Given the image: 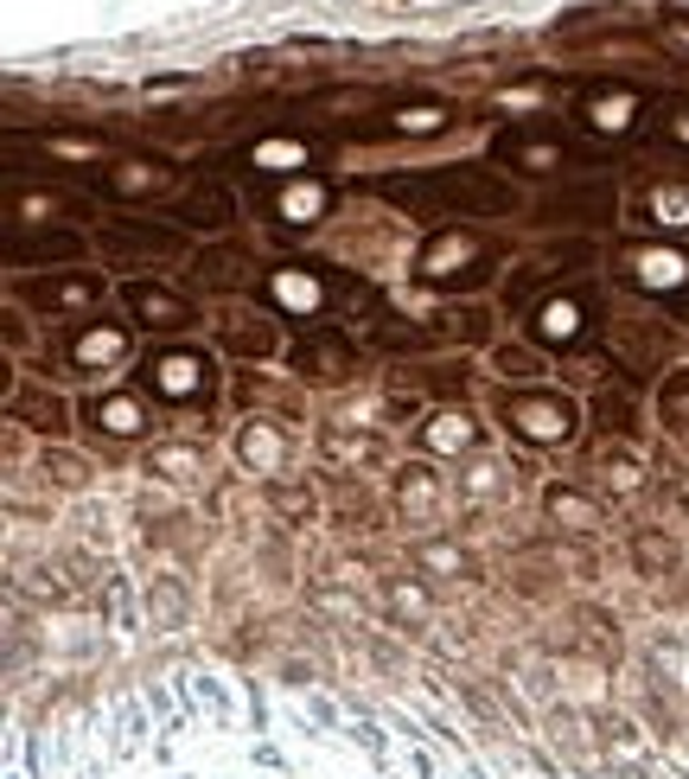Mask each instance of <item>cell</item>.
<instances>
[{
	"label": "cell",
	"mask_w": 689,
	"mask_h": 779,
	"mask_svg": "<svg viewBox=\"0 0 689 779\" xmlns=\"http://www.w3.org/2000/svg\"><path fill=\"white\" fill-rule=\"evenodd\" d=\"M536 217H549V224H581V231H612V217H619V199H612V185H561L549 192V205H536Z\"/></svg>",
	"instance_id": "cell-7"
},
{
	"label": "cell",
	"mask_w": 689,
	"mask_h": 779,
	"mask_svg": "<svg viewBox=\"0 0 689 779\" xmlns=\"http://www.w3.org/2000/svg\"><path fill=\"white\" fill-rule=\"evenodd\" d=\"M275 345H281V333L268 313H236L224 326V352H236V358H268Z\"/></svg>",
	"instance_id": "cell-14"
},
{
	"label": "cell",
	"mask_w": 689,
	"mask_h": 779,
	"mask_svg": "<svg viewBox=\"0 0 689 779\" xmlns=\"http://www.w3.org/2000/svg\"><path fill=\"white\" fill-rule=\"evenodd\" d=\"M179 185V166H134V160H115V166H102L97 192H109V199H166Z\"/></svg>",
	"instance_id": "cell-12"
},
{
	"label": "cell",
	"mask_w": 689,
	"mask_h": 779,
	"mask_svg": "<svg viewBox=\"0 0 689 779\" xmlns=\"http://www.w3.org/2000/svg\"><path fill=\"white\" fill-rule=\"evenodd\" d=\"M58 352H64L77 371H115V358L128 352V326L122 320H83L77 333L58 338Z\"/></svg>",
	"instance_id": "cell-9"
},
{
	"label": "cell",
	"mask_w": 689,
	"mask_h": 779,
	"mask_svg": "<svg viewBox=\"0 0 689 779\" xmlns=\"http://www.w3.org/2000/svg\"><path fill=\"white\" fill-rule=\"evenodd\" d=\"M287 364L301 377H320V384H345L357 371V345L338 326H320V320H301L294 326V345H287Z\"/></svg>",
	"instance_id": "cell-4"
},
{
	"label": "cell",
	"mask_w": 689,
	"mask_h": 779,
	"mask_svg": "<svg viewBox=\"0 0 689 779\" xmlns=\"http://www.w3.org/2000/svg\"><path fill=\"white\" fill-rule=\"evenodd\" d=\"M13 422H26V428H39V435L58 442V435H64V403L45 396V389H39V396H13Z\"/></svg>",
	"instance_id": "cell-17"
},
{
	"label": "cell",
	"mask_w": 689,
	"mask_h": 779,
	"mask_svg": "<svg viewBox=\"0 0 689 779\" xmlns=\"http://www.w3.org/2000/svg\"><path fill=\"white\" fill-rule=\"evenodd\" d=\"M492 154L505 160V166H517V173H536V180H556L568 166H581V148L561 129H543V122L536 129H505L492 141Z\"/></svg>",
	"instance_id": "cell-3"
},
{
	"label": "cell",
	"mask_w": 689,
	"mask_h": 779,
	"mask_svg": "<svg viewBox=\"0 0 689 779\" xmlns=\"http://www.w3.org/2000/svg\"><path fill=\"white\" fill-rule=\"evenodd\" d=\"M97 250L109 262L128 256H185V231L179 224H128V217H97Z\"/></svg>",
	"instance_id": "cell-5"
},
{
	"label": "cell",
	"mask_w": 689,
	"mask_h": 779,
	"mask_svg": "<svg viewBox=\"0 0 689 779\" xmlns=\"http://www.w3.org/2000/svg\"><path fill=\"white\" fill-rule=\"evenodd\" d=\"M492 364H498L505 377H530V371H536V358H530V352H498Z\"/></svg>",
	"instance_id": "cell-24"
},
{
	"label": "cell",
	"mask_w": 689,
	"mask_h": 779,
	"mask_svg": "<svg viewBox=\"0 0 689 779\" xmlns=\"http://www.w3.org/2000/svg\"><path fill=\"white\" fill-rule=\"evenodd\" d=\"M153 467H160V473H173V479H185V473L199 467V461H192V454H179V447H166V454H153Z\"/></svg>",
	"instance_id": "cell-23"
},
{
	"label": "cell",
	"mask_w": 689,
	"mask_h": 779,
	"mask_svg": "<svg viewBox=\"0 0 689 779\" xmlns=\"http://www.w3.org/2000/svg\"><path fill=\"white\" fill-rule=\"evenodd\" d=\"M236 211H243V199H236V185H224L217 173H199V180L185 185L179 199H166L160 205V217L166 224H179L185 236H217L236 224Z\"/></svg>",
	"instance_id": "cell-2"
},
{
	"label": "cell",
	"mask_w": 689,
	"mask_h": 779,
	"mask_svg": "<svg viewBox=\"0 0 689 779\" xmlns=\"http://www.w3.org/2000/svg\"><path fill=\"white\" fill-rule=\"evenodd\" d=\"M505 416L517 422L524 442H561L568 435V403L549 396V403H505Z\"/></svg>",
	"instance_id": "cell-13"
},
{
	"label": "cell",
	"mask_w": 689,
	"mask_h": 779,
	"mask_svg": "<svg viewBox=\"0 0 689 779\" xmlns=\"http://www.w3.org/2000/svg\"><path fill=\"white\" fill-rule=\"evenodd\" d=\"M440 122H447V109L408 103V109H396V115H389V134H428V129H440Z\"/></svg>",
	"instance_id": "cell-18"
},
{
	"label": "cell",
	"mask_w": 689,
	"mask_h": 779,
	"mask_svg": "<svg viewBox=\"0 0 689 779\" xmlns=\"http://www.w3.org/2000/svg\"><path fill=\"white\" fill-rule=\"evenodd\" d=\"M148 384L160 389V396H211V364H204V352H153L148 358Z\"/></svg>",
	"instance_id": "cell-10"
},
{
	"label": "cell",
	"mask_w": 689,
	"mask_h": 779,
	"mask_svg": "<svg viewBox=\"0 0 689 779\" xmlns=\"http://www.w3.org/2000/svg\"><path fill=\"white\" fill-rule=\"evenodd\" d=\"M549 512H556L568 530H587V524H594V505H587V498H575L568 486H549Z\"/></svg>",
	"instance_id": "cell-19"
},
{
	"label": "cell",
	"mask_w": 689,
	"mask_h": 779,
	"mask_svg": "<svg viewBox=\"0 0 689 779\" xmlns=\"http://www.w3.org/2000/svg\"><path fill=\"white\" fill-rule=\"evenodd\" d=\"M230 282H243V256L230 262L224 250H211V256L199 262V287H230Z\"/></svg>",
	"instance_id": "cell-21"
},
{
	"label": "cell",
	"mask_w": 689,
	"mask_h": 779,
	"mask_svg": "<svg viewBox=\"0 0 689 779\" xmlns=\"http://www.w3.org/2000/svg\"><path fill=\"white\" fill-rule=\"evenodd\" d=\"M0 250H7L13 269H26V262H32V269H45V262H77L83 256V231H32L26 236L20 224H7V243H0Z\"/></svg>",
	"instance_id": "cell-11"
},
{
	"label": "cell",
	"mask_w": 689,
	"mask_h": 779,
	"mask_svg": "<svg viewBox=\"0 0 689 779\" xmlns=\"http://www.w3.org/2000/svg\"><path fill=\"white\" fill-rule=\"evenodd\" d=\"M153 607H160V620L166 626H179V607H185V600H179L173 581H153Z\"/></svg>",
	"instance_id": "cell-22"
},
{
	"label": "cell",
	"mask_w": 689,
	"mask_h": 779,
	"mask_svg": "<svg viewBox=\"0 0 689 779\" xmlns=\"http://www.w3.org/2000/svg\"><path fill=\"white\" fill-rule=\"evenodd\" d=\"M638 569H645V563H651V569H663V563H670V544H645V537H638Z\"/></svg>",
	"instance_id": "cell-25"
},
{
	"label": "cell",
	"mask_w": 689,
	"mask_h": 779,
	"mask_svg": "<svg viewBox=\"0 0 689 779\" xmlns=\"http://www.w3.org/2000/svg\"><path fill=\"white\" fill-rule=\"evenodd\" d=\"M102 294H109V282L83 275V269H71V275H32L20 287V301L32 313H83V307H97Z\"/></svg>",
	"instance_id": "cell-8"
},
{
	"label": "cell",
	"mask_w": 689,
	"mask_h": 779,
	"mask_svg": "<svg viewBox=\"0 0 689 779\" xmlns=\"http://www.w3.org/2000/svg\"><path fill=\"white\" fill-rule=\"evenodd\" d=\"M568 313H575V307H561V301H556V307H549V320H568ZM568 338H581V333H575V326H556V333H549V345H568Z\"/></svg>",
	"instance_id": "cell-26"
},
{
	"label": "cell",
	"mask_w": 689,
	"mask_h": 779,
	"mask_svg": "<svg viewBox=\"0 0 689 779\" xmlns=\"http://www.w3.org/2000/svg\"><path fill=\"white\" fill-rule=\"evenodd\" d=\"M20 338H26V326H20V307H7V345L20 352Z\"/></svg>",
	"instance_id": "cell-27"
},
{
	"label": "cell",
	"mask_w": 689,
	"mask_h": 779,
	"mask_svg": "<svg viewBox=\"0 0 689 779\" xmlns=\"http://www.w3.org/2000/svg\"><path fill=\"white\" fill-rule=\"evenodd\" d=\"M422 473H428V467H403V473H396V505H403V512H422V505L434 498V479H422Z\"/></svg>",
	"instance_id": "cell-20"
},
{
	"label": "cell",
	"mask_w": 689,
	"mask_h": 779,
	"mask_svg": "<svg viewBox=\"0 0 689 779\" xmlns=\"http://www.w3.org/2000/svg\"><path fill=\"white\" fill-rule=\"evenodd\" d=\"M122 307L141 333H192V326H199V307H192L185 294H173V287H160V282H128Z\"/></svg>",
	"instance_id": "cell-6"
},
{
	"label": "cell",
	"mask_w": 689,
	"mask_h": 779,
	"mask_svg": "<svg viewBox=\"0 0 689 779\" xmlns=\"http://www.w3.org/2000/svg\"><path fill=\"white\" fill-rule=\"evenodd\" d=\"M83 422L102 428V435H141V409H134V396H90V403H83Z\"/></svg>",
	"instance_id": "cell-16"
},
{
	"label": "cell",
	"mask_w": 689,
	"mask_h": 779,
	"mask_svg": "<svg viewBox=\"0 0 689 779\" xmlns=\"http://www.w3.org/2000/svg\"><path fill=\"white\" fill-rule=\"evenodd\" d=\"M371 345L408 358V352H428V345H440V338H434V326H415V320H403V313H383L377 326H371Z\"/></svg>",
	"instance_id": "cell-15"
},
{
	"label": "cell",
	"mask_w": 689,
	"mask_h": 779,
	"mask_svg": "<svg viewBox=\"0 0 689 779\" xmlns=\"http://www.w3.org/2000/svg\"><path fill=\"white\" fill-rule=\"evenodd\" d=\"M377 199L403 205L408 217H428V224H459V217H510L517 211V192H510L492 166H428V173H389V180H371Z\"/></svg>",
	"instance_id": "cell-1"
}]
</instances>
